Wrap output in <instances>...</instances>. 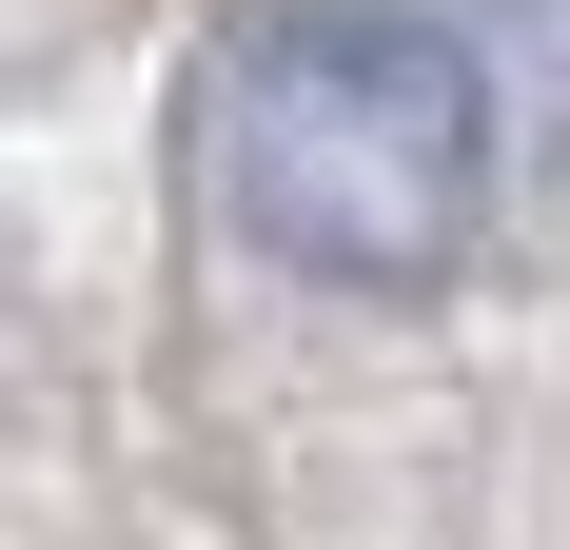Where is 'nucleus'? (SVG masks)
Segmentation results:
<instances>
[{"label": "nucleus", "instance_id": "nucleus-1", "mask_svg": "<svg viewBox=\"0 0 570 550\" xmlns=\"http://www.w3.org/2000/svg\"><path fill=\"white\" fill-rule=\"evenodd\" d=\"M197 177L295 275H433L492 197V79H472V40H433L394 0H295L217 59Z\"/></svg>", "mask_w": 570, "mask_h": 550}]
</instances>
